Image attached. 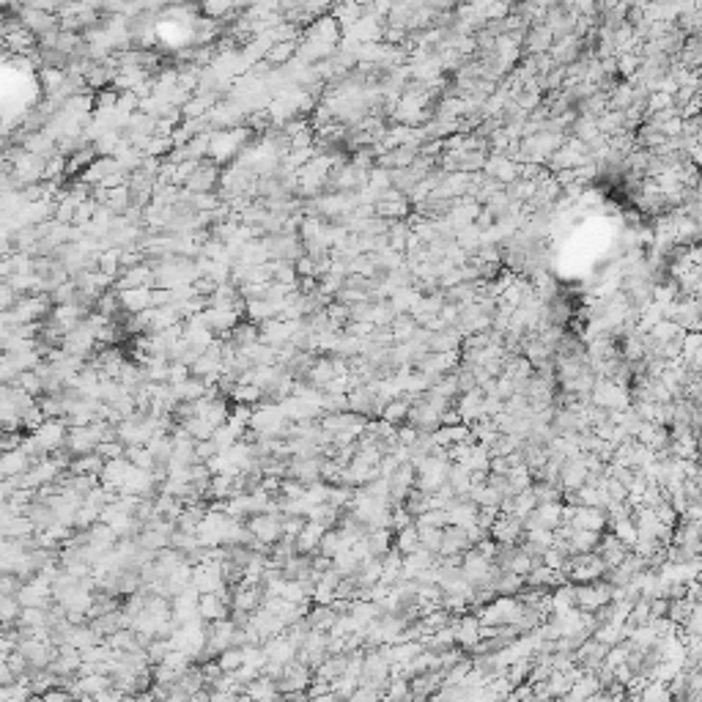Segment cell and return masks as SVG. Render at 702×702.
I'll use <instances>...</instances> for the list:
<instances>
[{
  "instance_id": "obj_1",
  "label": "cell",
  "mask_w": 702,
  "mask_h": 702,
  "mask_svg": "<svg viewBox=\"0 0 702 702\" xmlns=\"http://www.w3.org/2000/svg\"><path fill=\"white\" fill-rule=\"evenodd\" d=\"M250 132H253V129H247V126H233V129L211 132L209 154H206V159L214 162L217 168H220V165L236 162V157L242 154V148L250 143Z\"/></svg>"
},
{
  "instance_id": "obj_2",
  "label": "cell",
  "mask_w": 702,
  "mask_h": 702,
  "mask_svg": "<svg viewBox=\"0 0 702 702\" xmlns=\"http://www.w3.org/2000/svg\"><path fill=\"white\" fill-rule=\"evenodd\" d=\"M66 434H69V428H66V422L63 420H44L34 434H31V439L39 444V450H41L44 456H50V453H55V450L63 447Z\"/></svg>"
},
{
  "instance_id": "obj_3",
  "label": "cell",
  "mask_w": 702,
  "mask_h": 702,
  "mask_svg": "<svg viewBox=\"0 0 702 702\" xmlns=\"http://www.w3.org/2000/svg\"><path fill=\"white\" fill-rule=\"evenodd\" d=\"M220 184V168L209 162V159H200L198 168L193 171V176L184 181L181 190H187L190 195H203V193H214Z\"/></svg>"
},
{
  "instance_id": "obj_4",
  "label": "cell",
  "mask_w": 702,
  "mask_h": 702,
  "mask_svg": "<svg viewBox=\"0 0 702 702\" xmlns=\"http://www.w3.org/2000/svg\"><path fill=\"white\" fill-rule=\"evenodd\" d=\"M551 44H554V34L546 25H529L522 39V55H544L551 50Z\"/></svg>"
},
{
  "instance_id": "obj_5",
  "label": "cell",
  "mask_w": 702,
  "mask_h": 702,
  "mask_svg": "<svg viewBox=\"0 0 702 702\" xmlns=\"http://www.w3.org/2000/svg\"><path fill=\"white\" fill-rule=\"evenodd\" d=\"M31 458L25 456L19 447L14 450H3L0 453V480H19L22 474L31 469Z\"/></svg>"
},
{
  "instance_id": "obj_6",
  "label": "cell",
  "mask_w": 702,
  "mask_h": 702,
  "mask_svg": "<svg viewBox=\"0 0 702 702\" xmlns=\"http://www.w3.org/2000/svg\"><path fill=\"white\" fill-rule=\"evenodd\" d=\"M472 549L467 529L461 526H444L442 529V544H439V557H450V554H467Z\"/></svg>"
},
{
  "instance_id": "obj_7",
  "label": "cell",
  "mask_w": 702,
  "mask_h": 702,
  "mask_svg": "<svg viewBox=\"0 0 702 702\" xmlns=\"http://www.w3.org/2000/svg\"><path fill=\"white\" fill-rule=\"evenodd\" d=\"M118 302L126 316H138L143 310L151 307V288H126L118 291Z\"/></svg>"
},
{
  "instance_id": "obj_8",
  "label": "cell",
  "mask_w": 702,
  "mask_h": 702,
  "mask_svg": "<svg viewBox=\"0 0 702 702\" xmlns=\"http://www.w3.org/2000/svg\"><path fill=\"white\" fill-rule=\"evenodd\" d=\"M324 532H327V529H324L321 524H316V522H307V524L302 526V532L294 538V551H297V554H305V557H310L313 551H318V544H321Z\"/></svg>"
},
{
  "instance_id": "obj_9",
  "label": "cell",
  "mask_w": 702,
  "mask_h": 702,
  "mask_svg": "<svg viewBox=\"0 0 702 702\" xmlns=\"http://www.w3.org/2000/svg\"><path fill=\"white\" fill-rule=\"evenodd\" d=\"M606 513L601 508H576L571 516V526L574 529H593V532H604L606 529Z\"/></svg>"
},
{
  "instance_id": "obj_10",
  "label": "cell",
  "mask_w": 702,
  "mask_h": 702,
  "mask_svg": "<svg viewBox=\"0 0 702 702\" xmlns=\"http://www.w3.org/2000/svg\"><path fill=\"white\" fill-rule=\"evenodd\" d=\"M299 53V41H275L266 53H263V63L269 66H285L288 61H294Z\"/></svg>"
},
{
  "instance_id": "obj_11",
  "label": "cell",
  "mask_w": 702,
  "mask_h": 702,
  "mask_svg": "<svg viewBox=\"0 0 702 702\" xmlns=\"http://www.w3.org/2000/svg\"><path fill=\"white\" fill-rule=\"evenodd\" d=\"M96 159V151H93V146H83V148H77L74 154L66 157V173H83L88 165Z\"/></svg>"
},
{
  "instance_id": "obj_12",
  "label": "cell",
  "mask_w": 702,
  "mask_h": 702,
  "mask_svg": "<svg viewBox=\"0 0 702 702\" xmlns=\"http://www.w3.org/2000/svg\"><path fill=\"white\" fill-rule=\"evenodd\" d=\"M294 272H297V280L299 278H316V261L310 255H299L297 261H294Z\"/></svg>"
}]
</instances>
